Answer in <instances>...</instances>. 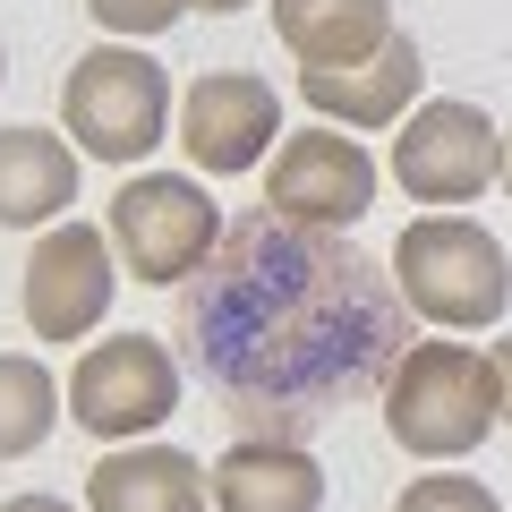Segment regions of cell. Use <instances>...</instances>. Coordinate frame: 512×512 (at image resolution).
I'll return each instance as SVG.
<instances>
[{
    "mask_svg": "<svg viewBox=\"0 0 512 512\" xmlns=\"http://www.w3.org/2000/svg\"><path fill=\"white\" fill-rule=\"evenodd\" d=\"M222 231H231L222 205L180 171H137L111 197V248H120L128 282H146V291H188L214 265Z\"/></svg>",
    "mask_w": 512,
    "mask_h": 512,
    "instance_id": "obj_5",
    "label": "cell"
},
{
    "mask_svg": "<svg viewBox=\"0 0 512 512\" xmlns=\"http://www.w3.org/2000/svg\"><path fill=\"white\" fill-rule=\"evenodd\" d=\"M393 512H504V504H495V487H478V478H410Z\"/></svg>",
    "mask_w": 512,
    "mask_h": 512,
    "instance_id": "obj_17",
    "label": "cell"
},
{
    "mask_svg": "<svg viewBox=\"0 0 512 512\" xmlns=\"http://www.w3.org/2000/svg\"><path fill=\"white\" fill-rule=\"evenodd\" d=\"M180 146L197 171L231 180L248 163H274L282 146V94L256 69H205L197 86L180 94Z\"/></svg>",
    "mask_w": 512,
    "mask_h": 512,
    "instance_id": "obj_9",
    "label": "cell"
},
{
    "mask_svg": "<svg viewBox=\"0 0 512 512\" xmlns=\"http://www.w3.org/2000/svg\"><path fill=\"white\" fill-rule=\"evenodd\" d=\"M495 376H504V419H512V333L495 342Z\"/></svg>",
    "mask_w": 512,
    "mask_h": 512,
    "instance_id": "obj_20",
    "label": "cell"
},
{
    "mask_svg": "<svg viewBox=\"0 0 512 512\" xmlns=\"http://www.w3.org/2000/svg\"><path fill=\"white\" fill-rule=\"evenodd\" d=\"M214 512H325V461L299 436H239L214 461Z\"/></svg>",
    "mask_w": 512,
    "mask_h": 512,
    "instance_id": "obj_12",
    "label": "cell"
},
{
    "mask_svg": "<svg viewBox=\"0 0 512 512\" xmlns=\"http://www.w3.org/2000/svg\"><path fill=\"white\" fill-rule=\"evenodd\" d=\"M393 282H402L410 316L453 325V333H487V325H504V308H512L504 239H495L487 222H470V214H419L393 239Z\"/></svg>",
    "mask_w": 512,
    "mask_h": 512,
    "instance_id": "obj_3",
    "label": "cell"
},
{
    "mask_svg": "<svg viewBox=\"0 0 512 512\" xmlns=\"http://www.w3.org/2000/svg\"><path fill=\"white\" fill-rule=\"evenodd\" d=\"M60 128L94 163H146L171 128V69L137 43H94L86 60H69Z\"/></svg>",
    "mask_w": 512,
    "mask_h": 512,
    "instance_id": "obj_4",
    "label": "cell"
},
{
    "mask_svg": "<svg viewBox=\"0 0 512 512\" xmlns=\"http://www.w3.org/2000/svg\"><path fill=\"white\" fill-rule=\"evenodd\" d=\"M111 231H94V222H52V231L35 239V256H26V282H18V308L26 325L43 333V342H86L94 325L111 316Z\"/></svg>",
    "mask_w": 512,
    "mask_h": 512,
    "instance_id": "obj_8",
    "label": "cell"
},
{
    "mask_svg": "<svg viewBox=\"0 0 512 512\" xmlns=\"http://www.w3.org/2000/svg\"><path fill=\"white\" fill-rule=\"evenodd\" d=\"M69 393L52 384V367L26 359V350H0V461H26L60 419H69Z\"/></svg>",
    "mask_w": 512,
    "mask_h": 512,
    "instance_id": "obj_16",
    "label": "cell"
},
{
    "mask_svg": "<svg viewBox=\"0 0 512 512\" xmlns=\"http://www.w3.org/2000/svg\"><path fill=\"white\" fill-rule=\"evenodd\" d=\"M0 512H77V504H60V495H9Z\"/></svg>",
    "mask_w": 512,
    "mask_h": 512,
    "instance_id": "obj_19",
    "label": "cell"
},
{
    "mask_svg": "<svg viewBox=\"0 0 512 512\" xmlns=\"http://www.w3.org/2000/svg\"><path fill=\"white\" fill-rule=\"evenodd\" d=\"M180 342L248 436H308L333 402H359L393 376V359L419 342V316L384 256L256 205L180 291Z\"/></svg>",
    "mask_w": 512,
    "mask_h": 512,
    "instance_id": "obj_1",
    "label": "cell"
},
{
    "mask_svg": "<svg viewBox=\"0 0 512 512\" xmlns=\"http://www.w3.org/2000/svg\"><path fill=\"white\" fill-rule=\"evenodd\" d=\"M427 86V60L410 35H393L384 52L350 60V69H299V94H308L316 120H342V128H384V120H410Z\"/></svg>",
    "mask_w": 512,
    "mask_h": 512,
    "instance_id": "obj_11",
    "label": "cell"
},
{
    "mask_svg": "<svg viewBox=\"0 0 512 512\" xmlns=\"http://www.w3.org/2000/svg\"><path fill=\"white\" fill-rule=\"evenodd\" d=\"M0 77H9V43H0Z\"/></svg>",
    "mask_w": 512,
    "mask_h": 512,
    "instance_id": "obj_23",
    "label": "cell"
},
{
    "mask_svg": "<svg viewBox=\"0 0 512 512\" xmlns=\"http://www.w3.org/2000/svg\"><path fill=\"white\" fill-rule=\"evenodd\" d=\"M188 9H205V18H239L248 0H188Z\"/></svg>",
    "mask_w": 512,
    "mask_h": 512,
    "instance_id": "obj_21",
    "label": "cell"
},
{
    "mask_svg": "<svg viewBox=\"0 0 512 512\" xmlns=\"http://www.w3.org/2000/svg\"><path fill=\"white\" fill-rule=\"evenodd\" d=\"M265 205L291 222H316V231H350L376 205V154L333 128H299L265 163Z\"/></svg>",
    "mask_w": 512,
    "mask_h": 512,
    "instance_id": "obj_10",
    "label": "cell"
},
{
    "mask_svg": "<svg viewBox=\"0 0 512 512\" xmlns=\"http://www.w3.org/2000/svg\"><path fill=\"white\" fill-rule=\"evenodd\" d=\"M504 197H512V128H504Z\"/></svg>",
    "mask_w": 512,
    "mask_h": 512,
    "instance_id": "obj_22",
    "label": "cell"
},
{
    "mask_svg": "<svg viewBox=\"0 0 512 512\" xmlns=\"http://www.w3.org/2000/svg\"><path fill=\"white\" fill-rule=\"evenodd\" d=\"M504 427V376L495 350L470 342H410L384 376V436L419 461H470Z\"/></svg>",
    "mask_w": 512,
    "mask_h": 512,
    "instance_id": "obj_2",
    "label": "cell"
},
{
    "mask_svg": "<svg viewBox=\"0 0 512 512\" xmlns=\"http://www.w3.org/2000/svg\"><path fill=\"white\" fill-rule=\"evenodd\" d=\"M77 205V146L52 128H0V222L43 231Z\"/></svg>",
    "mask_w": 512,
    "mask_h": 512,
    "instance_id": "obj_14",
    "label": "cell"
},
{
    "mask_svg": "<svg viewBox=\"0 0 512 512\" xmlns=\"http://www.w3.org/2000/svg\"><path fill=\"white\" fill-rule=\"evenodd\" d=\"M504 180V128L478 103H419L393 137V188L419 205H470Z\"/></svg>",
    "mask_w": 512,
    "mask_h": 512,
    "instance_id": "obj_7",
    "label": "cell"
},
{
    "mask_svg": "<svg viewBox=\"0 0 512 512\" xmlns=\"http://www.w3.org/2000/svg\"><path fill=\"white\" fill-rule=\"evenodd\" d=\"M94 9V26H103V35H163V26H180V9L188 0H86Z\"/></svg>",
    "mask_w": 512,
    "mask_h": 512,
    "instance_id": "obj_18",
    "label": "cell"
},
{
    "mask_svg": "<svg viewBox=\"0 0 512 512\" xmlns=\"http://www.w3.org/2000/svg\"><path fill=\"white\" fill-rule=\"evenodd\" d=\"M86 512H214V470L180 444H128L86 470Z\"/></svg>",
    "mask_w": 512,
    "mask_h": 512,
    "instance_id": "obj_13",
    "label": "cell"
},
{
    "mask_svg": "<svg viewBox=\"0 0 512 512\" xmlns=\"http://www.w3.org/2000/svg\"><path fill=\"white\" fill-rule=\"evenodd\" d=\"M171 410H180V359L163 333H111L69 376V419L94 444H146Z\"/></svg>",
    "mask_w": 512,
    "mask_h": 512,
    "instance_id": "obj_6",
    "label": "cell"
},
{
    "mask_svg": "<svg viewBox=\"0 0 512 512\" xmlns=\"http://www.w3.org/2000/svg\"><path fill=\"white\" fill-rule=\"evenodd\" d=\"M274 35L299 52V69H350L402 35L393 0H274Z\"/></svg>",
    "mask_w": 512,
    "mask_h": 512,
    "instance_id": "obj_15",
    "label": "cell"
}]
</instances>
